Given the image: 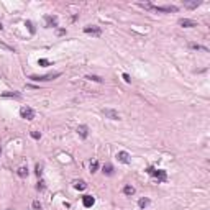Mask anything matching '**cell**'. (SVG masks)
Wrapping results in <instances>:
<instances>
[{
  "instance_id": "obj_8",
  "label": "cell",
  "mask_w": 210,
  "mask_h": 210,
  "mask_svg": "<svg viewBox=\"0 0 210 210\" xmlns=\"http://www.w3.org/2000/svg\"><path fill=\"white\" fill-rule=\"evenodd\" d=\"M46 26L48 28H56L58 26V17H52V15H46L45 17Z\"/></svg>"
},
{
  "instance_id": "obj_1",
  "label": "cell",
  "mask_w": 210,
  "mask_h": 210,
  "mask_svg": "<svg viewBox=\"0 0 210 210\" xmlns=\"http://www.w3.org/2000/svg\"><path fill=\"white\" fill-rule=\"evenodd\" d=\"M146 172H148L150 176L156 177L158 182H164V181L167 179V174H166V171H164V169H154V167L151 166V167H148V169H146Z\"/></svg>"
},
{
  "instance_id": "obj_4",
  "label": "cell",
  "mask_w": 210,
  "mask_h": 210,
  "mask_svg": "<svg viewBox=\"0 0 210 210\" xmlns=\"http://www.w3.org/2000/svg\"><path fill=\"white\" fill-rule=\"evenodd\" d=\"M20 117L25 118V120H33V118H35V110H33L31 107L25 105V107L20 108Z\"/></svg>"
},
{
  "instance_id": "obj_29",
  "label": "cell",
  "mask_w": 210,
  "mask_h": 210,
  "mask_svg": "<svg viewBox=\"0 0 210 210\" xmlns=\"http://www.w3.org/2000/svg\"><path fill=\"white\" fill-rule=\"evenodd\" d=\"M58 35H59V36L66 35V30H64V28H59V30H58Z\"/></svg>"
},
{
  "instance_id": "obj_11",
  "label": "cell",
  "mask_w": 210,
  "mask_h": 210,
  "mask_svg": "<svg viewBox=\"0 0 210 210\" xmlns=\"http://www.w3.org/2000/svg\"><path fill=\"white\" fill-rule=\"evenodd\" d=\"M94 203H95V199H94L92 195H84L82 197V205H84L85 209H90Z\"/></svg>"
},
{
  "instance_id": "obj_7",
  "label": "cell",
  "mask_w": 210,
  "mask_h": 210,
  "mask_svg": "<svg viewBox=\"0 0 210 210\" xmlns=\"http://www.w3.org/2000/svg\"><path fill=\"white\" fill-rule=\"evenodd\" d=\"M117 159L120 161V163H123V164H130V154L126 153V151H118L117 153Z\"/></svg>"
},
{
  "instance_id": "obj_24",
  "label": "cell",
  "mask_w": 210,
  "mask_h": 210,
  "mask_svg": "<svg viewBox=\"0 0 210 210\" xmlns=\"http://www.w3.org/2000/svg\"><path fill=\"white\" fill-rule=\"evenodd\" d=\"M38 66H41V67H46V66H51V62H49L48 59H38Z\"/></svg>"
},
{
  "instance_id": "obj_3",
  "label": "cell",
  "mask_w": 210,
  "mask_h": 210,
  "mask_svg": "<svg viewBox=\"0 0 210 210\" xmlns=\"http://www.w3.org/2000/svg\"><path fill=\"white\" fill-rule=\"evenodd\" d=\"M151 10L158 13H171V12H177L179 8L176 5H164V7H158V5H151Z\"/></svg>"
},
{
  "instance_id": "obj_13",
  "label": "cell",
  "mask_w": 210,
  "mask_h": 210,
  "mask_svg": "<svg viewBox=\"0 0 210 210\" xmlns=\"http://www.w3.org/2000/svg\"><path fill=\"white\" fill-rule=\"evenodd\" d=\"M102 172H104L105 176H113V166H112L110 163H105V164H104V169H102Z\"/></svg>"
},
{
  "instance_id": "obj_30",
  "label": "cell",
  "mask_w": 210,
  "mask_h": 210,
  "mask_svg": "<svg viewBox=\"0 0 210 210\" xmlns=\"http://www.w3.org/2000/svg\"><path fill=\"white\" fill-rule=\"evenodd\" d=\"M2 28H3V25H2V21H0V30H2Z\"/></svg>"
},
{
  "instance_id": "obj_14",
  "label": "cell",
  "mask_w": 210,
  "mask_h": 210,
  "mask_svg": "<svg viewBox=\"0 0 210 210\" xmlns=\"http://www.w3.org/2000/svg\"><path fill=\"white\" fill-rule=\"evenodd\" d=\"M135 192H136V189H135L133 185H130V184H128V185H125V187H123V194H125V195L131 197V195H135Z\"/></svg>"
},
{
  "instance_id": "obj_16",
  "label": "cell",
  "mask_w": 210,
  "mask_h": 210,
  "mask_svg": "<svg viewBox=\"0 0 210 210\" xmlns=\"http://www.w3.org/2000/svg\"><path fill=\"white\" fill-rule=\"evenodd\" d=\"M189 48L190 49H197V51H209V49H207V48H205V46H202V45H197V43H190L189 45Z\"/></svg>"
},
{
  "instance_id": "obj_22",
  "label": "cell",
  "mask_w": 210,
  "mask_h": 210,
  "mask_svg": "<svg viewBox=\"0 0 210 210\" xmlns=\"http://www.w3.org/2000/svg\"><path fill=\"white\" fill-rule=\"evenodd\" d=\"M45 189H46V182L43 181V179H39V182L36 184V190H39V192H41V190H45Z\"/></svg>"
},
{
  "instance_id": "obj_2",
  "label": "cell",
  "mask_w": 210,
  "mask_h": 210,
  "mask_svg": "<svg viewBox=\"0 0 210 210\" xmlns=\"http://www.w3.org/2000/svg\"><path fill=\"white\" fill-rule=\"evenodd\" d=\"M61 76V72H54V74H46V76H30L31 80H36V82H48V80H52Z\"/></svg>"
},
{
  "instance_id": "obj_20",
  "label": "cell",
  "mask_w": 210,
  "mask_h": 210,
  "mask_svg": "<svg viewBox=\"0 0 210 210\" xmlns=\"http://www.w3.org/2000/svg\"><path fill=\"white\" fill-rule=\"evenodd\" d=\"M199 5H200V2H197V0H194V2H184V7H187V8H197Z\"/></svg>"
},
{
  "instance_id": "obj_21",
  "label": "cell",
  "mask_w": 210,
  "mask_h": 210,
  "mask_svg": "<svg viewBox=\"0 0 210 210\" xmlns=\"http://www.w3.org/2000/svg\"><path fill=\"white\" fill-rule=\"evenodd\" d=\"M35 174H36L38 177L43 174V166H41L39 163H36V166H35Z\"/></svg>"
},
{
  "instance_id": "obj_15",
  "label": "cell",
  "mask_w": 210,
  "mask_h": 210,
  "mask_svg": "<svg viewBox=\"0 0 210 210\" xmlns=\"http://www.w3.org/2000/svg\"><path fill=\"white\" fill-rule=\"evenodd\" d=\"M17 174L20 177H28V167L26 166H20L18 169H17Z\"/></svg>"
},
{
  "instance_id": "obj_28",
  "label": "cell",
  "mask_w": 210,
  "mask_h": 210,
  "mask_svg": "<svg viewBox=\"0 0 210 210\" xmlns=\"http://www.w3.org/2000/svg\"><path fill=\"white\" fill-rule=\"evenodd\" d=\"M122 77H123V80H125V82H128V84L131 82V77L128 76V74H126V72H123V76H122Z\"/></svg>"
},
{
  "instance_id": "obj_26",
  "label": "cell",
  "mask_w": 210,
  "mask_h": 210,
  "mask_svg": "<svg viewBox=\"0 0 210 210\" xmlns=\"http://www.w3.org/2000/svg\"><path fill=\"white\" fill-rule=\"evenodd\" d=\"M30 135H31L33 140H39V138H41V133H39V131H36V130H31V133H30Z\"/></svg>"
},
{
  "instance_id": "obj_17",
  "label": "cell",
  "mask_w": 210,
  "mask_h": 210,
  "mask_svg": "<svg viewBox=\"0 0 210 210\" xmlns=\"http://www.w3.org/2000/svg\"><path fill=\"white\" fill-rule=\"evenodd\" d=\"M148 205H150V199H146V197H143V199L138 200V207H140V209H146Z\"/></svg>"
},
{
  "instance_id": "obj_25",
  "label": "cell",
  "mask_w": 210,
  "mask_h": 210,
  "mask_svg": "<svg viewBox=\"0 0 210 210\" xmlns=\"http://www.w3.org/2000/svg\"><path fill=\"white\" fill-rule=\"evenodd\" d=\"M98 169V161H94V163H90V172L94 174V172H97Z\"/></svg>"
},
{
  "instance_id": "obj_27",
  "label": "cell",
  "mask_w": 210,
  "mask_h": 210,
  "mask_svg": "<svg viewBox=\"0 0 210 210\" xmlns=\"http://www.w3.org/2000/svg\"><path fill=\"white\" fill-rule=\"evenodd\" d=\"M31 207H33L35 210H41V203H39V200H33Z\"/></svg>"
},
{
  "instance_id": "obj_6",
  "label": "cell",
  "mask_w": 210,
  "mask_h": 210,
  "mask_svg": "<svg viewBox=\"0 0 210 210\" xmlns=\"http://www.w3.org/2000/svg\"><path fill=\"white\" fill-rule=\"evenodd\" d=\"M84 33L94 35V36H100V35H102V28H100V26H95V25H90V26H85L84 28Z\"/></svg>"
},
{
  "instance_id": "obj_23",
  "label": "cell",
  "mask_w": 210,
  "mask_h": 210,
  "mask_svg": "<svg viewBox=\"0 0 210 210\" xmlns=\"http://www.w3.org/2000/svg\"><path fill=\"white\" fill-rule=\"evenodd\" d=\"M25 26H28V30H30V33H31V35H35V33H36V30H35V26H33V23L30 21V20H28V21H25Z\"/></svg>"
},
{
  "instance_id": "obj_10",
  "label": "cell",
  "mask_w": 210,
  "mask_h": 210,
  "mask_svg": "<svg viewBox=\"0 0 210 210\" xmlns=\"http://www.w3.org/2000/svg\"><path fill=\"white\" fill-rule=\"evenodd\" d=\"M77 135L82 138V140H85V138L89 136V126H87V125H79L77 126Z\"/></svg>"
},
{
  "instance_id": "obj_19",
  "label": "cell",
  "mask_w": 210,
  "mask_h": 210,
  "mask_svg": "<svg viewBox=\"0 0 210 210\" xmlns=\"http://www.w3.org/2000/svg\"><path fill=\"white\" fill-rule=\"evenodd\" d=\"M85 79L94 80V82H98V84H102V82H104V79L100 77V76H94V74H90V76H85Z\"/></svg>"
},
{
  "instance_id": "obj_18",
  "label": "cell",
  "mask_w": 210,
  "mask_h": 210,
  "mask_svg": "<svg viewBox=\"0 0 210 210\" xmlns=\"http://www.w3.org/2000/svg\"><path fill=\"white\" fill-rule=\"evenodd\" d=\"M85 187H87L85 181H76V182H74V189H77V190H84Z\"/></svg>"
},
{
  "instance_id": "obj_31",
  "label": "cell",
  "mask_w": 210,
  "mask_h": 210,
  "mask_svg": "<svg viewBox=\"0 0 210 210\" xmlns=\"http://www.w3.org/2000/svg\"><path fill=\"white\" fill-rule=\"evenodd\" d=\"M0 154H2V148H0Z\"/></svg>"
},
{
  "instance_id": "obj_12",
  "label": "cell",
  "mask_w": 210,
  "mask_h": 210,
  "mask_svg": "<svg viewBox=\"0 0 210 210\" xmlns=\"http://www.w3.org/2000/svg\"><path fill=\"white\" fill-rule=\"evenodd\" d=\"M2 97L3 98H21V94L17 90L13 92H2Z\"/></svg>"
},
{
  "instance_id": "obj_5",
  "label": "cell",
  "mask_w": 210,
  "mask_h": 210,
  "mask_svg": "<svg viewBox=\"0 0 210 210\" xmlns=\"http://www.w3.org/2000/svg\"><path fill=\"white\" fill-rule=\"evenodd\" d=\"M102 113L105 115V118H110V120H120V113L113 108H102Z\"/></svg>"
},
{
  "instance_id": "obj_9",
  "label": "cell",
  "mask_w": 210,
  "mask_h": 210,
  "mask_svg": "<svg viewBox=\"0 0 210 210\" xmlns=\"http://www.w3.org/2000/svg\"><path fill=\"white\" fill-rule=\"evenodd\" d=\"M179 25L184 26V28H194V26H197V21L189 18H179Z\"/></svg>"
}]
</instances>
